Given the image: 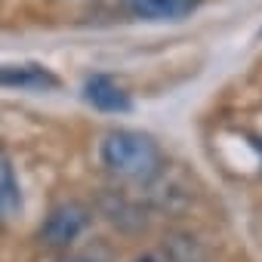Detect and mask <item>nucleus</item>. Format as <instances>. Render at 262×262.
<instances>
[{"mask_svg":"<svg viewBox=\"0 0 262 262\" xmlns=\"http://www.w3.org/2000/svg\"><path fill=\"white\" fill-rule=\"evenodd\" d=\"M99 158L111 176L133 185H148L164 173L161 145L139 129H108L99 145Z\"/></svg>","mask_w":262,"mask_h":262,"instance_id":"1","label":"nucleus"},{"mask_svg":"<svg viewBox=\"0 0 262 262\" xmlns=\"http://www.w3.org/2000/svg\"><path fill=\"white\" fill-rule=\"evenodd\" d=\"M90 225V210L77 201H62L56 204L43 225H40V244L53 247V250H68Z\"/></svg>","mask_w":262,"mask_h":262,"instance_id":"2","label":"nucleus"},{"mask_svg":"<svg viewBox=\"0 0 262 262\" xmlns=\"http://www.w3.org/2000/svg\"><path fill=\"white\" fill-rule=\"evenodd\" d=\"M83 102L105 114H123L129 111V93L108 74H90L83 80Z\"/></svg>","mask_w":262,"mask_h":262,"instance_id":"3","label":"nucleus"},{"mask_svg":"<svg viewBox=\"0 0 262 262\" xmlns=\"http://www.w3.org/2000/svg\"><path fill=\"white\" fill-rule=\"evenodd\" d=\"M0 86L10 90H31V93H50L59 86V77L37 62H16V65H0Z\"/></svg>","mask_w":262,"mask_h":262,"instance_id":"4","label":"nucleus"},{"mask_svg":"<svg viewBox=\"0 0 262 262\" xmlns=\"http://www.w3.org/2000/svg\"><path fill=\"white\" fill-rule=\"evenodd\" d=\"M201 7V0H123V10L142 22H179Z\"/></svg>","mask_w":262,"mask_h":262,"instance_id":"5","label":"nucleus"},{"mask_svg":"<svg viewBox=\"0 0 262 262\" xmlns=\"http://www.w3.org/2000/svg\"><path fill=\"white\" fill-rule=\"evenodd\" d=\"M22 210V188L13 170V161L0 151V225H7Z\"/></svg>","mask_w":262,"mask_h":262,"instance_id":"6","label":"nucleus"},{"mask_svg":"<svg viewBox=\"0 0 262 262\" xmlns=\"http://www.w3.org/2000/svg\"><path fill=\"white\" fill-rule=\"evenodd\" d=\"M62 262H93V259H83V256H65Z\"/></svg>","mask_w":262,"mask_h":262,"instance_id":"7","label":"nucleus"},{"mask_svg":"<svg viewBox=\"0 0 262 262\" xmlns=\"http://www.w3.org/2000/svg\"><path fill=\"white\" fill-rule=\"evenodd\" d=\"M139 262H155V259H151V256H145V259H139Z\"/></svg>","mask_w":262,"mask_h":262,"instance_id":"8","label":"nucleus"},{"mask_svg":"<svg viewBox=\"0 0 262 262\" xmlns=\"http://www.w3.org/2000/svg\"><path fill=\"white\" fill-rule=\"evenodd\" d=\"M259 164H262V142H259Z\"/></svg>","mask_w":262,"mask_h":262,"instance_id":"9","label":"nucleus"}]
</instances>
